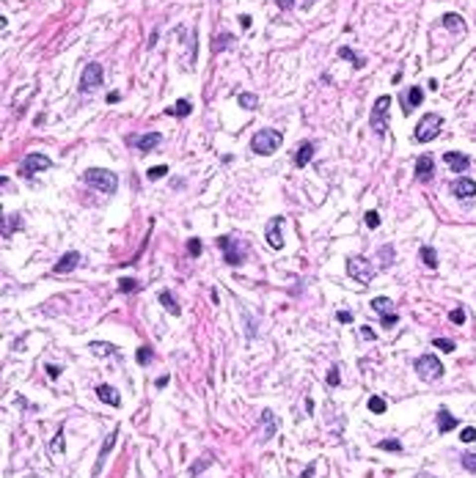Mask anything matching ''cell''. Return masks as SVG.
I'll return each mask as SVG.
<instances>
[{
    "instance_id": "obj_49",
    "label": "cell",
    "mask_w": 476,
    "mask_h": 478,
    "mask_svg": "<svg viewBox=\"0 0 476 478\" xmlns=\"http://www.w3.org/2000/svg\"><path fill=\"white\" fill-rule=\"evenodd\" d=\"M47 377L50 379H58L61 377V366H47Z\"/></svg>"
},
{
    "instance_id": "obj_31",
    "label": "cell",
    "mask_w": 476,
    "mask_h": 478,
    "mask_svg": "<svg viewBox=\"0 0 476 478\" xmlns=\"http://www.w3.org/2000/svg\"><path fill=\"white\" fill-rule=\"evenodd\" d=\"M443 25H446V28H452V25H454V28H457V33H460V36L465 33V25L460 22V17H457V14H446V17H443Z\"/></svg>"
},
{
    "instance_id": "obj_43",
    "label": "cell",
    "mask_w": 476,
    "mask_h": 478,
    "mask_svg": "<svg viewBox=\"0 0 476 478\" xmlns=\"http://www.w3.org/2000/svg\"><path fill=\"white\" fill-rule=\"evenodd\" d=\"M61 437H64V426H61V429H58V434H55V440H53V443H50V451H58V454H61V451H64V440H61Z\"/></svg>"
},
{
    "instance_id": "obj_27",
    "label": "cell",
    "mask_w": 476,
    "mask_h": 478,
    "mask_svg": "<svg viewBox=\"0 0 476 478\" xmlns=\"http://www.w3.org/2000/svg\"><path fill=\"white\" fill-rule=\"evenodd\" d=\"M372 308H375L380 316H383V313H394L391 311V300H388V297H375V300H372Z\"/></svg>"
},
{
    "instance_id": "obj_10",
    "label": "cell",
    "mask_w": 476,
    "mask_h": 478,
    "mask_svg": "<svg viewBox=\"0 0 476 478\" xmlns=\"http://www.w3.org/2000/svg\"><path fill=\"white\" fill-rule=\"evenodd\" d=\"M281 225H284V217H273L267 223V228H264V239H267L270 248L281 250L284 248V234H281Z\"/></svg>"
},
{
    "instance_id": "obj_33",
    "label": "cell",
    "mask_w": 476,
    "mask_h": 478,
    "mask_svg": "<svg viewBox=\"0 0 476 478\" xmlns=\"http://www.w3.org/2000/svg\"><path fill=\"white\" fill-rule=\"evenodd\" d=\"M232 42H234V39H232L229 33H221V36H218V42L212 44V53H221V50H226Z\"/></svg>"
},
{
    "instance_id": "obj_5",
    "label": "cell",
    "mask_w": 476,
    "mask_h": 478,
    "mask_svg": "<svg viewBox=\"0 0 476 478\" xmlns=\"http://www.w3.org/2000/svg\"><path fill=\"white\" fill-rule=\"evenodd\" d=\"M375 272H377L375 267L366 259H361V256H352V259L347 261V275H350L352 280H358V283H372Z\"/></svg>"
},
{
    "instance_id": "obj_45",
    "label": "cell",
    "mask_w": 476,
    "mask_h": 478,
    "mask_svg": "<svg viewBox=\"0 0 476 478\" xmlns=\"http://www.w3.org/2000/svg\"><path fill=\"white\" fill-rule=\"evenodd\" d=\"M187 250H190L193 259H196V256H201V242H198V239H190V242H187Z\"/></svg>"
},
{
    "instance_id": "obj_35",
    "label": "cell",
    "mask_w": 476,
    "mask_h": 478,
    "mask_svg": "<svg viewBox=\"0 0 476 478\" xmlns=\"http://www.w3.org/2000/svg\"><path fill=\"white\" fill-rule=\"evenodd\" d=\"M377 448L380 451H402V443H399V440H380Z\"/></svg>"
},
{
    "instance_id": "obj_38",
    "label": "cell",
    "mask_w": 476,
    "mask_h": 478,
    "mask_svg": "<svg viewBox=\"0 0 476 478\" xmlns=\"http://www.w3.org/2000/svg\"><path fill=\"white\" fill-rule=\"evenodd\" d=\"M207 465H212V456H201V459H198L196 465L190 467V476H198V473H201V470H204V467H207Z\"/></svg>"
},
{
    "instance_id": "obj_19",
    "label": "cell",
    "mask_w": 476,
    "mask_h": 478,
    "mask_svg": "<svg viewBox=\"0 0 476 478\" xmlns=\"http://www.w3.org/2000/svg\"><path fill=\"white\" fill-rule=\"evenodd\" d=\"M454 426H457V418H454L449 410H438V431L446 434V431H452Z\"/></svg>"
},
{
    "instance_id": "obj_29",
    "label": "cell",
    "mask_w": 476,
    "mask_h": 478,
    "mask_svg": "<svg viewBox=\"0 0 476 478\" xmlns=\"http://www.w3.org/2000/svg\"><path fill=\"white\" fill-rule=\"evenodd\" d=\"M116 437H119V429H113L110 434L105 437V445H102V451H99V459H105V456L110 454V448L116 445Z\"/></svg>"
},
{
    "instance_id": "obj_25",
    "label": "cell",
    "mask_w": 476,
    "mask_h": 478,
    "mask_svg": "<svg viewBox=\"0 0 476 478\" xmlns=\"http://www.w3.org/2000/svg\"><path fill=\"white\" fill-rule=\"evenodd\" d=\"M237 102H239V107H245V110H253V107L259 105V96L250 94V91H242V94L237 96Z\"/></svg>"
},
{
    "instance_id": "obj_53",
    "label": "cell",
    "mask_w": 476,
    "mask_h": 478,
    "mask_svg": "<svg viewBox=\"0 0 476 478\" xmlns=\"http://www.w3.org/2000/svg\"><path fill=\"white\" fill-rule=\"evenodd\" d=\"M239 25H242V28H250V17H248V14H242V17H239Z\"/></svg>"
},
{
    "instance_id": "obj_1",
    "label": "cell",
    "mask_w": 476,
    "mask_h": 478,
    "mask_svg": "<svg viewBox=\"0 0 476 478\" xmlns=\"http://www.w3.org/2000/svg\"><path fill=\"white\" fill-rule=\"evenodd\" d=\"M83 182L88 184V187L105 193V195H113L116 187H119V176L110 173V171H105V168H88V171L83 173Z\"/></svg>"
},
{
    "instance_id": "obj_17",
    "label": "cell",
    "mask_w": 476,
    "mask_h": 478,
    "mask_svg": "<svg viewBox=\"0 0 476 478\" xmlns=\"http://www.w3.org/2000/svg\"><path fill=\"white\" fill-rule=\"evenodd\" d=\"M96 396H99V402L110 404V407H121V396L116 393V388H110V385H99Z\"/></svg>"
},
{
    "instance_id": "obj_48",
    "label": "cell",
    "mask_w": 476,
    "mask_h": 478,
    "mask_svg": "<svg viewBox=\"0 0 476 478\" xmlns=\"http://www.w3.org/2000/svg\"><path fill=\"white\" fill-rule=\"evenodd\" d=\"M336 319H339L341 325H350V322H352V313H350V311H339V313H336Z\"/></svg>"
},
{
    "instance_id": "obj_21",
    "label": "cell",
    "mask_w": 476,
    "mask_h": 478,
    "mask_svg": "<svg viewBox=\"0 0 476 478\" xmlns=\"http://www.w3.org/2000/svg\"><path fill=\"white\" fill-rule=\"evenodd\" d=\"M19 225H22L19 214H6V220H3V239H8V236H11V231H17Z\"/></svg>"
},
{
    "instance_id": "obj_36",
    "label": "cell",
    "mask_w": 476,
    "mask_h": 478,
    "mask_svg": "<svg viewBox=\"0 0 476 478\" xmlns=\"http://www.w3.org/2000/svg\"><path fill=\"white\" fill-rule=\"evenodd\" d=\"M165 173H168V168H165V165H155V168H149V171H146V176H149L152 182H157V179H162Z\"/></svg>"
},
{
    "instance_id": "obj_46",
    "label": "cell",
    "mask_w": 476,
    "mask_h": 478,
    "mask_svg": "<svg viewBox=\"0 0 476 478\" xmlns=\"http://www.w3.org/2000/svg\"><path fill=\"white\" fill-rule=\"evenodd\" d=\"M452 322H454V325H463V322H465V311H463V308H454V311H452Z\"/></svg>"
},
{
    "instance_id": "obj_15",
    "label": "cell",
    "mask_w": 476,
    "mask_h": 478,
    "mask_svg": "<svg viewBox=\"0 0 476 478\" xmlns=\"http://www.w3.org/2000/svg\"><path fill=\"white\" fill-rule=\"evenodd\" d=\"M132 143L138 146V151H152V148H157L162 143V135L160 132H146V135H141V137H132Z\"/></svg>"
},
{
    "instance_id": "obj_8",
    "label": "cell",
    "mask_w": 476,
    "mask_h": 478,
    "mask_svg": "<svg viewBox=\"0 0 476 478\" xmlns=\"http://www.w3.org/2000/svg\"><path fill=\"white\" fill-rule=\"evenodd\" d=\"M53 168V159L50 157H44V154H28V157L22 159V165H19V173L22 176H33V173H39V171H50Z\"/></svg>"
},
{
    "instance_id": "obj_7",
    "label": "cell",
    "mask_w": 476,
    "mask_h": 478,
    "mask_svg": "<svg viewBox=\"0 0 476 478\" xmlns=\"http://www.w3.org/2000/svg\"><path fill=\"white\" fill-rule=\"evenodd\" d=\"M102 77H105V71H102V64H96V61L85 64L83 74H80V91H83V94L94 91L96 85H102Z\"/></svg>"
},
{
    "instance_id": "obj_3",
    "label": "cell",
    "mask_w": 476,
    "mask_h": 478,
    "mask_svg": "<svg viewBox=\"0 0 476 478\" xmlns=\"http://www.w3.org/2000/svg\"><path fill=\"white\" fill-rule=\"evenodd\" d=\"M441 127H443V118L438 116V113H427V116L418 121L416 132H413V137H416L418 143H429V140H435V137H438Z\"/></svg>"
},
{
    "instance_id": "obj_37",
    "label": "cell",
    "mask_w": 476,
    "mask_h": 478,
    "mask_svg": "<svg viewBox=\"0 0 476 478\" xmlns=\"http://www.w3.org/2000/svg\"><path fill=\"white\" fill-rule=\"evenodd\" d=\"M432 346H438L441 352H454V341H449V338H435Z\"/></svg>"
},
{
    "instance_id": "obj_26",
    "label": "cell",
    "mask_w": 476,
    "mask_h": 478,
    "mask_svg": "<svg viewBox=\"0 0 476 478\" xmlns=\"http://www.w3.org/2000/svg\"><path fill=\"white\" fill-rule=\"evenodd\" d=\"M339 55H341V58H347V61H350V64L355 66V69H361V66L366 64V61H363L361 55H355V53H352L350 47H341V50H339Z\"/></svg>"
},
{
    "instance_id": "obj_54",
    "label": "cell",
    "mask_w": 476,
    "mask_h": 478,
    "mask_svg": "<svg viewBox=\"0 0 476 478\" xmlns=\"http://www.w3.org/2000/svg\"><path fill=\"white\" fill-rule=\"evenodd\" d=\"M157 388H165V385H168V374H165V377H157Z\"/></svg>"
},
{
    "instance_id": "obj_47",
    "label": "cell",
    "mask_w": 476,
    "mask_h": 478,
    "mask_svg": "<svg viewBox=\"0 0 476 478\" xmlns=\"http://www.w3.org/2000/svg\"><path fill=\"white\" fill-rule=\"evenodd\" d=\"M397 322H399L397 313H383V325H386V327H394Z\"/></svg>"
},
{
    "instance_id": "obj_39",
    "label": "cell",
    "mask_w": 476,
    "mask_h": 478,
    "mask_svg": "<svg viewBox=\"0 0 476 478\" xmlns=\"http://www.w3.org/2000/svg\"><path fill=\"white\" fill-rule=\"evenodd\" d=\"M380 259H383V264H386V267L394 264V261H391L394 259V245H383V248H380Z\"/></svg>"
},
{
    "instance_id": "obj_16",
    "label": "cell",
    "mask_w": 476,
    "mask_h": 478,
    "mask_svg": "<svg viewBox=\"0 0 476 478\" xmlns=\"http://www.w3.org/2000/svg\"><path fill=\"white\" fill-rule=\"evenodd\" d=\"M432 173H435L432 157H429V154L418 157V159H416V179H418V182H429V179H432Z\"/></svg>"
},
{
    "instance_id": "obj_34",
    "label": "cell",
    "mask_w": 476,
    "mask_h": 478,
    "mask_svg": "<svg viewBox=\"0 0 476 478\" xmlns=\"http://www.w3.org/2000/svg\"><path fill=\"white\" fill-rule=\"evenodd\" d=\"M386 407H388L386 399H380V396H372V399H369V410H372V412H386Z\"/></svg>"
},
{
    "instance_id": "obj_42",
    "label": "cell",
    "mask_w": 476,
    "mask_h": 478,
    "mask_svg": "<svg viewBox=\"0 0 476 478\" xmlns=\"http://www.w3.org/2000/svg\"><path fill=\"white\" fill-rule=\"evenodd\" d=\"M460 440H463V443H476V429L474 426H465L463 434H460Z\"/></svg>"
},
{
    "instance_id": "obj_12",
    "label": "cell",
    "mask_w": 476,
    "mask_h": 478,
    "mask_svg": "<svg viewBox=\"0 0 476 478\" xmlns=\"http://www.w3.org/2000/svg\"><path fill=\"white\" fill-rule=\"evenodd\" d=\"M452 195L454 198H460V201H465V198H474L476 195V182L468 176H460L457 182L452 184Z\"/></svg>"
},
{
    "instance_id": "obj_30",
    "label": "cell",
    "mask_w": 476,
    "mask_h": 478,
    "mask_svg": "<svg viewBox=\"0 0 476 478\" xmlns=\"http://www.w3.org/2000/svg\"><path fill=\"white\" fill-rule=\"evenodd\" d=\"M119 289L124 291V294H132V291L141 289V283H138L135 277H121V280H119Z\"/></svg>"
},
{
    "instance_id": "obj_6",
    "label": "cell",
    "mask_w": 476,
    "mask_h": 478,
    "mask_svg": "<svg viewBox=\"0 0 476 478\" xmlns=\"http://www.w3.org/2000/svg\"><path fill=\"white\" fill-rule=\"evenodd\" d=\"M416 371L421 379H441L443 377V363L435 354H421L416 357Z\"/></svg>"
},
{
    "instance_id": "obj_24",
    "label": "cell",
    "mask_w": 476,
    "mask_h": 478,
    "mask_svg": "<svg viewBox=\"0 0 476 478\" xmlns=\"http://www.w3.org/2000/svg\"><path fill=\"white\" fill-rule=\"evenodd\" d=\"M168 113H171V116H176V118H182V116H190V113H193V105H190V102H187V99H179V102H176V105H173V107H168Z\"/></svg>"
},
{
    "instance_id": "obj_52",
    "label": "cell",
    "mask_w": 476,
    "mask_h": 478,
    "mask_svg": "<svg viewBox=\"0 0 476 478\" xmlns=\"http://www.w3.org/2000/svg\"><path fill=\"white\" fill-rule=\"evenodd\" d=\"M314 467H317V465H309V467L303 470V476H300V478H311V476H314Z\"/></svg>"
},
{
    "instance_id": "obj_18",
    "label": "cell",
    "mask_w": 476,
    "mask_h": 478,
    "mask_svg": "<svg viewBox=\"0 0 476 478\" xmlns=\"http://www.w3.org/2000/svg\"><path fill=\"white\" fill-rule=\"evenodd\" d=\"M311 157H314V143H311V140L300 143V148L295 151V165H298V168L309 165V162H311Z\"/></svg>"
},
{
    "instance_id": "obj_44",
    "label": "cell",
    "mask_w": 476,
    "mask_h": 478,
    "mask_svg": "<svg viewBox=\"0 0 476 478\" xmlns=\"http://www.w3.org/2000/svg\"><path fill=\"white\" fill-rule=\"evenodd\" d=\"M339 379H341V377H339V368L333 366L330 371H327V385H330V388H336V385H339Z\"/></svg>"
},
{
    "instance_id": "obj_20",
    "label": "cell",
    "mask_w": 476,
    "mask_h": 478,
    "mask_svg": "<svg viewBox=\"0 0 476 478\" xmlns=\"http://www.w3.org/2000/svg\"><path fill=\"white\" fill-rule=\"evenodd\" d=\"M418 256H421L424 267H429V270H435V267H438V253H435V248H429V245H424V248L418 250Z\"/></svg>"
},
{
    "instance_id": "obj_51",
    "label": "cell",
    "mask_w": 476,
    "mask_h": 478,
    "mask_svg": "<svg viewBox=\"0 0 476 478\" xmlns=\"http://www.w3.org/2000/svg\"><path fill=\"white\" fill-rule=\"evenodd\" d=\"M278 6L284 8V11H289V8L295 6V0H278Z\"/></svg>"
},
{
    "instance_id": "obj_23",
    "label": "cell",
    "mask_w": 476,
    "mask_h": 478,
    "mask_svg": "<svg viewBox=\"0 0 476 478\" xmlns=\"http://www.w3.org/2000/svg\"><path fill=\"white\" fill-rule=\"evenodd\" d=\"M262 420H264V437H262V440H270V437L275 434V426H278V423H275V415L270 412V410H264Z\"/></svg>"
},
{
    "instance_id": "obj_14",
    "label": "cell",
    "mask_w": 476,
    "mask_h": 478,
    "mask_svg": "<svg viewBox=\"0 0 476 478\" xmlns=\"http://www.w3.org/2000/svg\"><path fill=\"white\" fill-rule=\"evenodd\" d=\"M78 264H80V253H78V250H69V253L61 256V261L53 267V272H55V275H66V272H72Z\"/></svg>"
},
{
    "instance_id": "obj_40",
    "label": "cell",
    "mask_w": 476,
    "mask_h": 478,
    "mask_svg": "<svg viewBox=\"0 0 476 478\" xmlns=\"http://www.w3.org/2000/svg\"><path fill=\"white\" fill-rule=\"evenodd\" d=\"M460 459H463V467H465V470L476 473V454H463Z\"/></svg>"
},
{
    "instance_id": "obj_28",
    "label": "cell",
    "mask_w": 476,
    "mask_h": 478,
    "mask_svg": "<svg viewBox=\"0 0 476 478\" xmlns=\"http://www.w3.org/2000/svg\"><path fill=\"white\" fill-rule=\"evenodd\" d=\"M152 357H155V352H152V346H141L135 352V360L141 363V366H149L152 363Z\"/></svg>"
},
{
    "instance_id": "obj_13",
    "label": "cell",
    "mask_w": 476,
    "mask_h": 478,
    "mask_svg": "<svg viewBox=\"0 0 476 478\" xmlns=\"http://www.w3.org/2000/svg\"><path fill=\"white\" fill-rule=\"evenodd\" d=\"M443 159H446V165L452 168L454 173H465L471 168V157L463 151H446L443 154Z\"/></svg>"
},
{
    "instance_id": "obj_22",
    "label": "cell",
    "mask_w": 476,
    "mask_h": 478,
    "mask_svg": "<svg viewBox=\"0 0 476 478\" xmlns=\"http://www.w3.org/2000/svg\"><path fill=\"white\" fill-rule=\"evenodd\" d=\"M160 302H162V308H165L168 313H173V316H179V313H182V308L176 305V300H173L171 291H162V294H160Z\"/></svg>"
},
{
    "instance_id": "obj_2",
    "label": "cell",
    "mask_w": 476,
    "mask_h": 478,
    "mask_svg": "<svg viewBox=\"0 0 476 478\" xmlns=\"http://www.w3.org/2000/svg\"><path fill=\"white\" fill-rule=\"evenodd\" d=\"M281 143H284V135H281L278 130H259L253 135V140H250V151L267 157V154H273Z\"/></svg>"
},
{
    "instance_id": "obj_4",
    "label": "cell",
    "mask_w": 476,
    "mask_h": 478,
    "mask_svg": "<svg viewBox=\"0 0 476 478\" xmlns=\"http://www.w3.org/2000/svg\"><path fill=\"white\" fill-rule=\"evenodd\" d=\"M388 107H391V96H377L375 107H372V116H369V124L377 135H386L388 130Z\"/></svg>"
},
{
    "instance_id": "obj_32",
    "label": "cell",
    "mask_w": 476,
    "mask_h": 478,
    "mask_svg": "<svg viewBox=\"0 0 476 478\" xmlns=\"http://www.w3.org/2000/svg\"><path fill=\"white\" fill-rule=\"evenodd\" d=\"M91 352H94V354H113V343L94 341V343H91Z\"/></svg>"
},
{
    "instance_id": "obj_41",
    "label": "cell",
    "mask_w": 476,
    "mask_h": 478,
    "mask_svg": "<svg viewBox=\"0 0 476 478\" xmlns=\"http://www.w3.org/2000/svg\"><path fill=\"white\" fill-rule=\"evenodd\" d=\"M363 217H366V225H369V228H377V225H380V214H377L375 209H369Z\"/></svg>"
},
{
    "instance_id": "obj_55",
    "label": "cell",
    "mask_w": 476,
    "mask_h": 478,
    "mask_svg": "<svg viewBox=\"0 0 476 478\" xmlns=\"http://www.w3.org/2000/svg\"><path fill=\"white\" fill-rule=\"evenodd\" d=\"M311 3H314V0H303V3H300V6H303V8H309Z\"/></svg>"
},
{
    "instance_id": "obj_9",
    "label": "cell",
    "mask_w": 476,
    "mask_h": 478,
    "mask_svg": "<svg viewBox=\"0 0 476 478\" xmlns=\"http://www.w3.org/2000/svg\"><path fill=\"white\" fill-rule=\"evenodd\" d=\"M218 245H221L223 253H226V264L239 267V264L245 261V248L239 245V239H232V236H221V239H218Z\"/></svg>"
},
{
    "instance_id": "obj_50",
    "label": "cell",
    "mask_w": 476,
    "mask_h": 478,
    "mask_svg": "<svg viewBox=\"0 0 476 478\" xmlns=\"http://www.w3.org/2000/svg\"><path fill=\"white\" fill-rule=\"evenodd\" d=\"M361 338H366V341H375V333H372L369 327H361Z\"/></svg>"
},
{
    "instance_id": "obj_11",
    "label": "cell",
    "mask_w": 476,
    "mask_h": 478,
    "mask_svg": "<svg viewBox=\"0 0 476 478\" xmlns=\"http://www.w3.org/2000/svg\"><path fill=\"white\" fill-rule=\"evenodd\" d=\"M421 102H424V88L410 85V88L402 94V113H405V116H410L416 107H421Z\"/></svg>"
}]
</instances>
